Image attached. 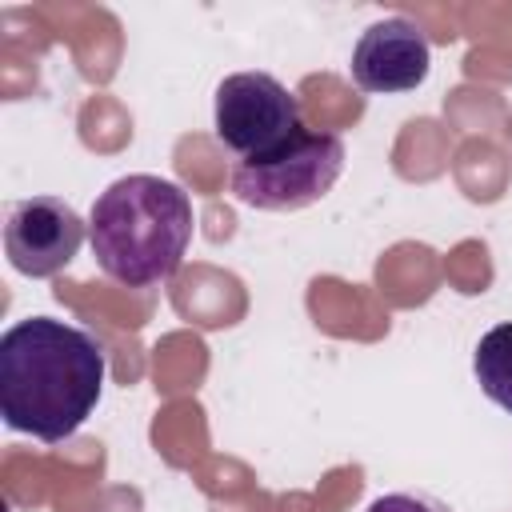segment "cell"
<instances>
[{
	"label": "cell",
	"instance_id": "5b68a950",
	"mask_svg": "<svg viewBox=\"0 0 512 512\" xmlns=\"http://www.w3.org/2000/svg\"><path fill=\"white\" fill-rule=\"evenodd\" d=\"M88 236V224L60 196H28L8 208L4 220V252L8 264L32 280L56 276L68 268Z\"/></svg>",
	"mask_w": 512,
	"mask_h": 512
},
{
	"label": "cell",
	"instance_id": "3957f363",
	"mask_svg": "<svg viewBox=\"0 0 512 512\" xmlns=\"http://www.w3.org/2000/svg\"><path fill=\"white\" fill-rule=\"evenodd\" d=\"M344 172V140L336 132L300 128L268 156L240 160L232 168V192L260 212H296L332 192Z\"/></svg>",
	"mask_w": 512,
	"mask_h": 512
},
{
	"label": "cell",
	"instance_id": "7a4b0ae2",
	"mask_svg": "<svg viewBox=\"0 0 512 512\" xmlns=\"http://www.w3.org/2000/svg\"><path fill=\"white\" fill-rule=\"evenodd\" d=\"M192 200L176 180L132 172L112 180L88 216L100 272L128 288H152L184 264L192 244Z\"/></svg>",
	"mask_w": 512,
	"mask_h": 512
},
{
	"label": "cell",
	"instance_id": "6da1fadb",
	"mask_svg": "<svg viewBox=\"0 0 512 512\" xmlns=\"http://www.w3.org/2000/svg\"><path fill=\"white\" fill-rule=\"evenodd\" d=\"M104 344L68 320L28 316L0 336V416L44 444L68 440L100 404Z\"/></svg>",
	"mask_w": 512,
	"mask_h": 512
},
{
	"label": "cell",
	"instance_id": "52a82bcc",
	"mask_svg": "<svg viewBox=\"0 0 512 512\" xmlns=\"http://www.w3.org/2000/svg\"><path fill=\"white\" fill-rule=\"evenodd\" d=\"M472 372H476L480 392L496 408L512 412V320L496 324L480 336V344L472 352Z\"/></svg>",
	"mask_w": 512,
	"mask_h": 512
},
{
	"label": "cell",
	"instance_id": "8992f818",
	"mask_svg": "<svg viewBox=\"0 0 512 512\" xmlns=\"http://www.w3.org/2000/svg\"><path fill=\"white\" fill-rule=\"evenodd\" d=\"M432 44L408 16H384L368 24L352 48V80L364 92H412L428 80Z\"/></svg>",
	"mask_w": 512,
	"mask_h": 512
},
{
	"label": "cell",
	"instance_id": "ba28073f",
	"mask_svg": "<svg viewBox=\"0 0 512 512\" xmlns=\"http://www.w3.org/2000/svg\"><path fill=\"white\" fill-rule=\"evenodd\" d=\"M368 512H448V504H440L424 492H384L368 504Z\"/></svg>",
	"mask_w": 512,
	"mask_h": 512
},
{
	"label": "cell",
	"instance_id": "277c9868",
	"mask_svg": "<svg viewBox=\"0 0 512 512\" xmlns=\"http://www.w3.org/2000/svg\"><path fill=\"white\" fill-rule=\"evenodd\" d=\"M212 124L228 152L256 160L300 132V100L268 72H232L216 88Z\"/></svg>",
	"mask_w": 512,
	"mask_h": 512
}]
</instances>
